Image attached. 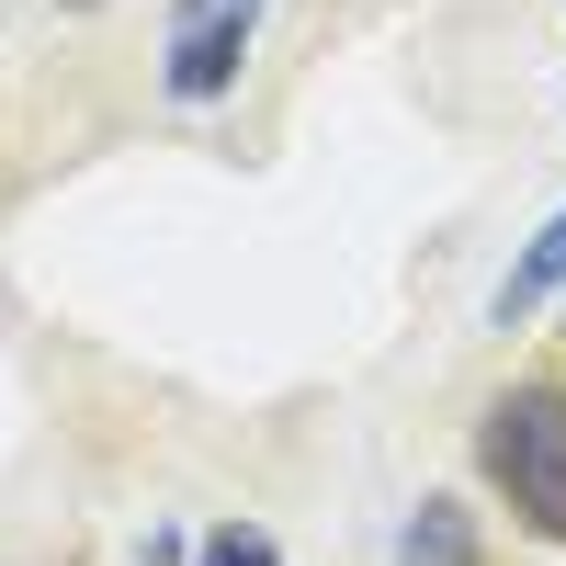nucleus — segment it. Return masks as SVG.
Listing matches in <instances>:
<instances>
[{
	"mask_svg": "<svg viewBox=\"0 0 566 566\" xmlns=\"http://www.w3.org/2000/svg\"><path fill=\"white\" fill-rule=\"evenodd\" d=\"M476 476L522 510L544 544H566V386H555V374L510 386V397L476 419Z\"/></svg>",
	"mask_w": 566,
	"mask_h": 566,
	"instance_id": "f257e3e1",
	"label": "nucleus"
},
{
	"mask_svg": "<svg viewBox=\"0 0 566 566\" xmlns=\"http://www.w3.org/2000/svg\"><path fill=\"white\" fill-rule=\"evenodd\" d=\"M239 57H250V12H216L170 45V103H227L239 91Z\"/></svg>",
	"mask_w": 566,
	"mask_h": 566,
	"instance_id": "f03ea898",
	"label": "nucleus"
},
{
	"mask_svg": "<svg viewBox=\"0 0 566 566\" xmlns=\"http://www.w3.org/2000/svg\"><path fill=\"white\" fill-rule=\"evenodd\" d=\"M397 566H476V522H464V499H419L408 533H397Z\"/></svg>",
	"mask_w": 566,
	"mask_h": 566,
	"instance_id": "20e7f679",
	"label": "nucleus"
},
{
	"mask_svg": "<svg viewBox=\"0 0 566 566\" xmlns=\"http://www.w3.org/2000/svg\"><path fill=\"white\" fill-rule=\"evenodd\" d=\"M193 566H283V544H272V533H261V522H216V533H205V555H193Z\"/></svg>",
	"mask_w": 566,
	"mask_h": 566,
	"instance_id": "39448f33",
	"label": "nucleus"
},
{
	"mask_svg": "<svg viewBox=\"0 0 566 566\" xmlns=\"http://www.w3.org/2000/svg\"><path fill=\"white\" fill-rule=\"evenodd\" d=\"M555 283H566V205H555V216L533 227V250H522V261L499 272V295H488V317H499V328H522V317H533V306L555 295Z\"/></svg>",
	"mask_w": 566,
	"mask_h": 566,
	"instance_id": "7ed1b4c3",
	"label": "nucleus"
}]
</instances>
